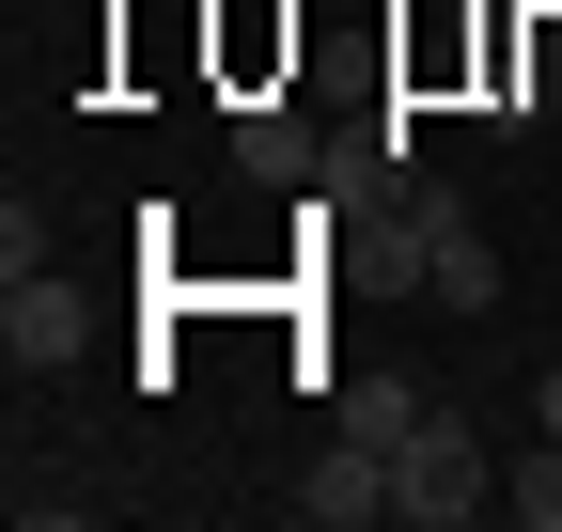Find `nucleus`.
I'll return each instance as SVG.
<instances>
[{"label":"nucleus","instance_id":"0eeeda50","mask_svg":"<svg viewBox=\"0 0 562 532\" xmlns=\"http://www.w3.org/2000/svg\"><path fill=\"white\" fill-rule=\"evenodd\" d=\"M531 423H547V439H562V376H531Z\"/></svg>","mask_w":562,"mask_h":532},{"label":"nucleus","instance_id":"f03ea898","mask_svg":"<svg viewBox=\"0 0 562 532\" xmlns=\"http://www.w3.org/2000/svg\"><path fill=\"white\" fill-rule=\"evenodd\" d=\"M391 517H406V532H469V517H501V454L438 408V423L391 454Z\"/></svg>","mask_w":562,"mask_h":532},{"label":"nucleus","instance_id":"423d86ee","mask_svg":"<svg viewBox=\"0 0 562 532\" xmlns=\"http://www.w3.org/2000/svg\"><path fill=\"white\" fill-rule=\"evenodd\" d=\"M501 517H516V532H562V439H547V423H531V454L501 470Z\"/></svg>","mask_w":562,"mask_h":532},{"label":"nucleus","instance_id":"f257e3e1","mask_svg":"<svg viewBox=\"0 0 562 532\" xmlns=\"http://www.w3.org/2000/svg\"><path fill=\"white\" fill-rule=\"evenodd\" d=\"M406 282L438 298L453 329H484V313H501V235L469 220V188H406Z\"/></svg>","mask_w":562,"mask_h":532},{"label":"nucleus","instance_id":"20e7f679","mask_svg":"<svg viewBox=\"0 0 562 532\" xmlns=\"http://www.w3.org/2000/svg\"><path fill=\"white\" fill-rule=\"evenodd\" d=\"M422 423H438V391H422V376H391V361H375V376H344V391H328V439H375V454H406Z\"/></svg>","mask_w":562,"mask_h":532},{"label":"nucleus","instance_id":"39448f33","mask_svg":"<svg viewBox=\"0 0 562 532\" xmlns=\"http://www.w3.org/2000/svg\"><path fill=\"white\" fill-rule=\"evenodd\" d=\"M0 345H16V361H79V298L16 266V282H0Z\"/></svg>","mask_w":562,"mask_h":532},{"label":"nucleus","instance_id":"7ed1b4c3","mask_svg":"<svg viewBox=\"0 0 562 532\" xmlns=\"http://www.w3.org/2000/svg\"><path fill=\"white\" fill-rule=\"evenodd\" d=\"M297 517H313V532H375V517H391V454H375V439H328L313 470H297Z\"/></svg>","mask_w":562,"mask_h":532}]
</instances>
